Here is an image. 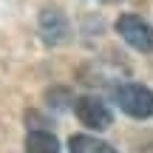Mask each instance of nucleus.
Returning <instances> with one entry per match:
<instances>
[{
    "label": "nucleus",
    "mask_w": 153,
    "mask_h": 153,
    "mask_svg": "<svg viewBox=\"0 0 153 153\" xmlns=\"http://www.w3.org/2000/svg\"><path fill=\"white\" fill-rule=\"evenodd\" d=\"M116 102L133 119H148V116H153V91L148 85H139V82L119 85L116 88Z\"/></svg>",
    "instance_id": "nucleus-1"
},
{
    "label": "nucleus",
    "mask_w": 153,
    "mask_h": 153,
    "mask_svg": "<svg viewBox=\"0 0 153 153\" xmlns=\"http://www.w3.org/2000/svg\"><path fill=\"white\" fill-rule=\"evenodd\" d=\"M116 31H119V37L125 40L131 48L142 51V54L153 51V26H150V23H145L142 17H136V14H122L119 20H116Z\"/></svg>",
    "instance_id": "nucleus-2"
},
{
    "label": "nucleus",
    "mask_w": 153,
    "mask_h": 153,
    "mask_svg": "<svg viewBox=\"0 0 153 153\" xmlns=\"http://www.w3.org/2000/svg\"><path fill=\"white\" fill-rule=\"evenodd\" d=\"M74 114L91 131H105V128L114 125V114H111V108L99 97H76L74 99Z\"/></svg>",
    "instance_id": "nucleus-3"
},
{
    "label": "nucleus",
    "mask_w": 153,
    "mask_h": 153,
    "mask_svg": "<svg viewBox=\"0 0 153 153\" xmlns=\"http://www.w3.org/2000/svg\"><path fill=\"white\" fill-rule=\"evenodd\" d=\"M40 34H43V40L48 45H62L68 40L71 28H68L65 14H62L57 6H48V9L40 11Z\"/></svg>",
    "instance_id": "nucleus-4"
},
{
    "label": "nucleus",
    "mask_w": 153,
    "mask_h": 153,
    "mask_svg": "<svg viewBox=\"0 0 153 153\" xmlns=\"http://www.w3.org/2000/svg\"><path fill=\"white\" fill-rule=\"evenodd\" d=\"M26 153H60V142L51 131H28L26 133Z\"/></svg>",
    "instance_id": "nucleus-5"
},
{
    "label": "nucleus",
    "mask_w": 153,
    "mask_h": 153,
    "mask_svg": "<svg viewBox=\"0 0 153 153\" xmlns=\"http://www.w3.org/2000/svg\"><path fill=\"white\" fill-rule=\"evenodd\" d=\"M68 150L71 153H119L116 148H111L108 142L97 136H88V133H76V136L68 139Z\"/></svg>",
    "instance_id": "nucleus-6"
},
{
    "label": "nucleus",
    "mask_w": 153,
    "mask_h": 153,
    "mask_svg": "<svg viewBox=\"0 0 153 153\" xmlns=\"http://www.w3.org/2000/svg\"><path fill=\"white\" fill-rule=\"evenodd\" d=\"M45 99H48V105L54 102V108H65L68 102H74L65 88H51V91H45Z\"/></svg>",
    "instance_id": "nucleus-7"
}]
</instances>
